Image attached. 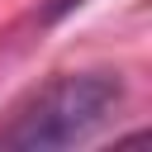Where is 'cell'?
Instances as JSON below:
<instances>
[{
	"label": "cell",
	"mask_w": 152,
	"mask_h": 152,
	"mask_svg": "<svg viewBox=\"0 0 152 152\" xmlns=\"http://www.w3.org/2000/svg\"><path fill=\"white\" fill-rule=\"evenodd\" d=\"M86 0H52L48 5V19H62V14H71V10H81Z\"/></svg>",
	"instance_id": "cell-2"
},
{
	"label": "cell",
	"mask_w": 152,
	"mask_h": 152,
	"mask_svg": "<svg viewBox=\"0 0 152 152\" xmlns=\"http://www.w3.org/2000/svg\"><path fill=\"white\" fill-rule=\"evenodd\" d=\"M119 104H124V81L109 76V71L57 76L0 128V147H14V152L76 147V142L95 138L114 119Z\"/></svg>",
	"instance_id": "cell-1"
}]
</instances>
